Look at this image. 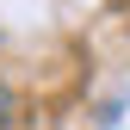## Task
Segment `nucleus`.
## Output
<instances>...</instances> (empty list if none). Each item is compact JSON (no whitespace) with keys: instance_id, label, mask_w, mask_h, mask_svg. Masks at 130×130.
Segmentation results:
<instances>
[{"instance_id":"nucleus-1","label":"nucleus","mask_w":130,"mask_h":130,"mask_svg":"<svg viewBox=\"0 0 130 130\" xmlns=\"http://www.w3.org/2000/svg\"><path fill=\"white\" fill-rule=\"evenodd\" d=\"M6 118H12V93L0 87V130H6Z\"/></svg>"}]
</instances>
